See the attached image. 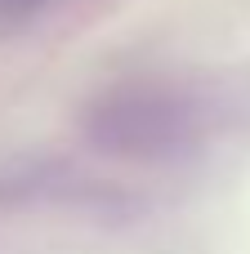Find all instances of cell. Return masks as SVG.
Here are the masks:
<instances>
[{"label": "cell", "instance_id": "obj_1", "mask_svg": "<svg viewBox=\"0 0 250 254\" xmlns=\"http://www.w3.org/2000/svg\"><path fill=\"white\" fill-rule=\"evenodd\" d=\"M36 4H45V0H0L4 13H22V9H36Z\"/></svg>", "mask_w": 250, "mask_h": 254}]
</instances>
